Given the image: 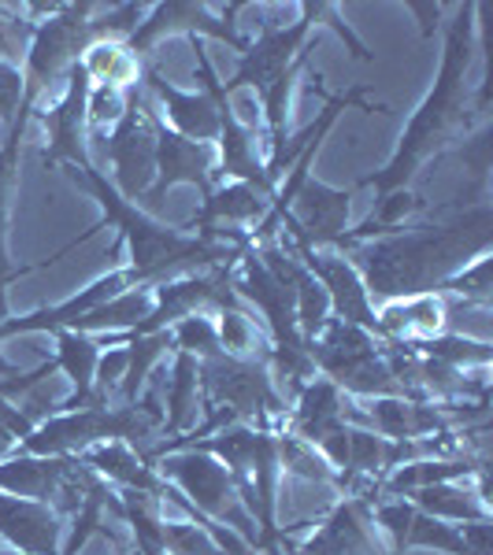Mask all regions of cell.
Returning <instances> with one entry per match:
<instances>
[{
	"instance_id": "6da1fadb",
	"label": "cell",
	"mask_w": 493,
	"mask_h": 555,
	"mask_svg": "<svg viewBox=\"0 0 493 555\" xmlns=\"http://www.w3.org/2000/svg\"><path fill=\"white\" fill-rule=\"evenodd\" d=\"M438 208L450 219L438 222L430 215L427 222L361 241V245H349L342 253L356 267V274L364 278L371 304L438 293L456 271H464L493 248L490 201L456 196V201L438 204Z\"/></svg>"
},
{
	"instance_id": "7a4b0ae2",
	"label": "cell",
	"mask_w": 493,
	"mask_h": 555,
	"mask_svg": "<svg viewBox=\"0 0 493 555\" xmlns=\"http://www.w3.org/2000/svg\"><path fill=\"white\" fill-rule=\"evenodd\" d=\"M475 52H479V4H456L453 23L445 26L442 64H438L434 86L424 96V104L412 112L408 127L401 130L393 156L379 171L356 178V190H375V201L408 190V182L430 156H438L450 141L460 138V130L468 133L471 122L464 119V112H468V75Z\"/></svg>"
},
{
	"instance_id": "3957f363",
	"label": "cell",
	"mask_w": 493,
	"mask_h": 555,
	"mask_svg": "<svg viewBox=\"0 0 493 555\" xmlns=\"http://www.w3.org/2000/svg\"><path fill=\"white\" fill-rule=\"evenodd\" d=\"M316 374L334 382L345 397L375 400V397H405L401 382L393 378L382 341L353 322L330 319L323 334L308 345Z\"/></svg>"
},
{
	"instance_id": "277c9868",
	"label": "cell",
	"mask_w": 493,
	"mask_h": 555,
	"mask_svg": "<svg viewBox=\"0 0 493 555\" xmlns=\"http://www.w3.org/2000/svg\"><path fill=\"white\" fill-rule=\"evenodd\" d=\"M197 392L201 408L208 411H230L238 423H249L256 429H271L275 418H286L290 404L279 397L264 360L253 356H215V360L197 363Z\"/></svg>"
},
{
	"instance_id": "5b68a950",
	"label": "cell",
	"mask_w": 493,
	"mask_h": 555,
	"mask_svg": "<svg viewBox=\"0 0 493 555\" xmlns=\"http://www.w3.org/2000/svg\"><path fill=\"white\" fill-rule=\"evenodd\" d=\"M152 470L167 481L172 489L182 492L190 500V507L201 518H208L215 526H227L238 537H245L256 552V522L249 518L245 504H241L235 478L227 474L215 455L201 449H175L152 460Z\"/></svg>"
},
{
	"instance_id": "8992f818",
	"label": "cell",
	"mask_w": 493,
	"mask_h": 555,
	"mask_svg": "<svg viewBox=\"0 0 493 555\" xmlns=\"http://www.w3.org/2000/svg\"><path fill=\"white\" fill-rule=\"evenodd\" d=\"M93 8L97 4H60L56 15H49V20L34 26V38L26 44V56L20 64L23 96L34 101V107L41 104V96L56 82H67L83 49L93 41V30H89Z\"/></svg>"
},
{
	"instance_id": "52a82bcc",
	"label": "cell",
	"mask_w": 493,
	"mask_h": 555,
	"mask_svg": "<svg viewBox=\"0 0 493 555\" xmlns=\"http://www.w3.org/2000/svg\"><path fill=\"white\" fill-rule=\"evenodd\" d=\"M156 104L149 101L146 89L134 86L127 115L104 133V156L112 164L108 182L130 204H141V196L156 182Z\"/></svg>"
},
{
	"instance_id": "ba28073f",
	"label": "cell",
	"mask_w": 493,
	"mask_h": 555,
	"mask_svg": "<svg viewBox=\"0 0 493 555\" xmlns=\"http://www.w3.org/2000/svg\"><path fill=\"white\" fill-rule=\"evenodd\" d=\"M298 8H301V15L290 26L264 23L256 38L245 41L235 75H230L227 82H219L223 93L235 96L238 89H253V93L260 96L267 86L275 82V78L286 75L298 60L308 56V38L319 26V0H301Z\"/></svg>"
},
{
	"instance_id": "9c48e42d",
	"label": "cell",
	"mask_w": 493,
	"mask_h": 555,
	"mask_svg": "<svg viewBox=\"0 0 493 555\" xmlns=\"http://www.w3.org/2000/svg\"><path fill=\"white\" fill-rule=\"evenodd\" d=\"M249 4H193V0H164V4H152L146 12V20L138 23V30L130 34V52L141 60V64H149L152 49H156L164 38H215L223 44H230V49H245V38H241L238 30V12H245Z\"/></svg>"
},
{
	"instance_id": "30bf717a",
	"label": "cell",
	"mask_w": 493,
	"mask_h": 555,
	"mask_svg": "<svg viewBox=\"0 0 493 555\" xmlns=\"http://www.w3.org/2000/svg\"><path fill=\"white\" fill-rule=\"evenodd\" d=\"M193 49H197V82L201 89H208L215 96V104H219V138H215V175L230 178V182H249L256 185L260 193L271 201L275 190L271 182H267V167L264 159L256 156V130L245 127V122L238 119L235 112V101H230L227 93H223L219 86V75H215L208 52H204V44L193 38Z\"/></svg>"
},
{
	"instance_id": "8fae6325",
	"label": "cell",
	"mask_w": 493,
	"mask_h": 555,
	"mask_svg": "<svg viewBox=\"0 0 493 555\" xmlns=\"http://www.w3.org/2000/svg\"><path fill=\"white\" fill-rule=\"evenodd\" d=\"M104 441H119V423H115V404L104 408H78L56 411L38 423L26 437H20L15 452L26 455H71L78 460L86 449Z\"/></svg>"
},
{
	"instance_id": "7c38bea8",
	"label": "cell",
	"mask_w": 493,
	"mask_h": 555,
	"mask_svg": "<svg viewBox=\"0 0 493 555\" xmlns=\"http://www.w3.org/2000/svg\"><path fill=\"white\" fill-rule=\"evenodd\" d=\"M353 193L356 185L338 190V185L308 178L290 201V211L282 219L286 237L301 241L308 248H334L349 230V201H353Z\"/></svg>"
},
{
	"instance_id": "4fadbf2b",
	"label": "cell",
	"mask_w": 493,
	"mask_h": 555,
	"mask_svg": "<svg viewBox=\"0 0 493 555\" xmlns=\"http://www.w3.org/2000/svg\"><path fill=\"white\" fill-rule=\"evenodd\" d=\"M34 101L20 104V115H15V122L4 130V141H0V322L8 319V282H15V278L23 274H34V271H45V267L60 263L67 253H75V245H64L60 253H52L49 259H41V263H30V267H15L12 256H8V230H12V201H15V185H20V152H23V138H26V127H30L34 119Z\"/></svg>"
},
{
	"instance_id": "5bb4252c",
	"label": "cell",
	"mask_w": 493,
	"mask_h": 555,
	"mask_svg": "<svg viewBox=\"0 0 493 555\" xmlns=\"http://www.w3.org/2000/svg\"><path fill=\"white\" fill-rule=\"evenodd\" d=\"M215 145H201V141H186L182 133L167 130L164 119L156 122V182L141 196V211H156L164 196L175 185H193L201 196H208L215 185Z\"/></svg>"
},
{
	"instance_id": "9a60e30c",
	"label": "cell",
	"mask_w": 493,
	"mask_h": 555,
	"mask_svg": "<svg viewBox=\"0 0 493 555\" xmlns=\"http://www.w3.org/2000/svg\"><path fill=\"white\" fill-rule=\"evenodd\" d=\"M141 86H146L149 101L156 104L167 130L182 133L186 141L215 145V138H219V104H215L208 89H178L175 82H167L164 70H156L152 64L141 67Z\"/></svg>"
},
{
	"instance_id": "2e32d148",
	"label": "cell",
	"mask_w": 493,
	"mask_h": 555,
	"mask_svg": "<svg viewBox=\"0 0 493 555\" xmlns=\"http://www.w3.org/2000/svg\"><path fill=\"white\" fill-rule=\"evenodd\" d=\"M86 96H89V78L83 67L67 75L64 93L56 96V104L41 115L45 122V141L41 164L45 167H83L89 164V145H86Z\"/></svg>"
},
{
	"instance_id": "e0dca14e",
	"label": "cell",
	"mask_w": 493,
	"mask_h": 555,
	"mask_svg": "<svg viewBox=\"0 0 493 555\" xmlns=\"http://www.w3.org/2000/svg\"><path fill=\"white\" fill-rule=\"evenodd\" d=\"M127 289H134L130 271L127 267H115V271L93 278V282H89L86 289H78L75 297L49 304V308H38V311H26V315H15V319L8 315L0 322V341L20 337V334H56V330H71L83 315H89L93 308H101V304H108Z\"/></svg>"
},
{
	"instance_id": "ac0fdd59",
	"label": "cell",
	"mask_w": 493,
	"mask_h": 555,
	"mask_svg": "<svg viewBox=\"0 0 493 555\" xmlns=\"http://www.w3.org/2000/svg\"><path fill=\"white\" fill-rule=\"evenodd\" d=\"M286 555H387L375 541L371 504L364 496H342L312 530L301 548Z\"/></svg>"
},
{
	"instance_id": "d6986e66",
	"label": "cell",
	"mask_w": 493,
	"mask_h": 555,
	"mask_svg": "<svg viewBox=\"0 0 493 555\" xmlns=\"http://www.w3.org/2000/svg\"><path fill=\"white\" fill-rule=\"evenodd\" d=\"M64 518L38 500L0 492V541L20 555H60L64 548Z\"/></svg>"
},
{
	"instance_id": "ffe728a7",
	"label": "cell",
	"mask_w": 493,
	"mask_h": 555,
	"mask_svg": "<svg viewBox=\"0 0 493 555\" xmlns=\"http://www.w3.org/2000/svg\"><path fill=\"white\" fill-rule=\"evenodd\" d=\"M382 345H419L430 337L445 334L450 326V308L442 293H419V297L387 300L375 308Z\"/></svg>"
},
{
	"instance_id": "44dd1931",
	"label": "cell",
	"mask_w": 493,
	"mask_h": 555,
	"mask_svg": "<svg viewBox=\"0 0 493 555\" xmlns=\"http://www.w3.org/2000/svg\"><path fill=\"white\" fill-rule=\"evenodd\" d=\"M267 196L249 182H223L219 190H212L201 201L190 219L182 222V230H197V234H212V230H245L256 227L267 215Z\"/></svg>"
},
{
	"instance_id": "7402d4cb",
	"label": "cell",
	"mask_w": 493,
	"mask_h": 555,
	"mask_svg": "<svg viewBox=\"0 0 493 555\" xmlns=\"http://www.w3.org/2000/svg\"><path fill=\"white\" fill-rule=\"evenodd\" d=\"M78 460L86 463L97 478H104L108 486H115L119 492H146V496H156L164 504L167 496V481L152 470V463L141 460V452H134L127 441H104L86 449Z\"/></svg>"
},
{
	"instance_id": "603a6c76",
	"label": "cell",
	"mask_w": 493,
	"mask_h": 555,
	"mask_svg": "<svg viewBox=\"0 0 493 555\" xmlns=\"http://www.w3.org/2000/svg\"><path fill=\"white\" fill-rule=\"evenodd\" d=\"M345 392L327 378H312L304 389L293 397V408L286 411V434L298 437V441L319 444L323 437L334 426L345 423Z\"/></svg>"
},
{
	"instance_id": "cb8c5ba5",
	"label": "cell",
	"mask_w": 493,
	"mask_h": 555,
	"mask_svg": "<svg viewBox=\"0 0 493 555\" xmlns=\"http://www.w3.org/2000/svg\"><path fill=\"white\" fill-rule=\"evenodd\" d=\"M56 371L67 374L71 392L56 400V411H78V408H104V400L93 397L97 363H101V341L75 330H56Z\"/></svg>"
},
{
	"instance_id": "d4e9b609",
	"label": "cell",
	"mask_w": 493,
	"mask_h": 555,
	"mask_svg": "<svg viewBox=\"0 0 493 555\" xmlns=\"http://www.w3.org/2000/svg\"><path fill=\"white\" fill-rule=\"evenodd\" d=\"M475 478L464 481H438V486L408 492L405 500L419 507L430 518H442V522L464 526V522H493L490 496H482L479 486H471Z\"/></svg>"
},
{
	"instance_id": "484cf974",
	"label": "cell",
	"mask_w": 493,
	"mask_h": 555,
	"mask_svg": "<svg viewBox=\"0 0 493 555\" xmlns=\"http://www.w3.org/2000/svg\"><path fill=\"white\" fill-rule=\"evenodd\" d=\"M78 67L89 78V86H115L134 89L141 86V60L130 52L127 41H89L78 56Z\"/></svg>"
},
{
	"instance_id": "4316f807",
	"label": "cell",
	"mask_w": 493,
	"mask_h": 555,
	"mask_svg": "<svg viewBox=\"0 0 493 555\" xmlns=\"http://www.w3.org/2000/svg\"><path fill=\"white\" fill-rule=\"evenodd\" d=\"M152 311V289L146 285H134V289L119 293V297H112L101 308H93L89 315H83L75 322V334H101V337H112V334H130V330H138L141 322L149 319Z\"/></svg>"
},
{
	"instance_id": "83f0119b",
	"label": "cell",
	"mask_w": 493,
	"mask_h": 555,
	"mask_svg": "<svg viewBox=\"0 0 493 555\" xmlns=\"http://www.w3.org/2000/svg\"><path fill=\"white\" fill-rule=\"evenodd\" d=\"M197 408H201V392H197V360L186 352H175L172 378H167V404H164V437L186 434V426L193 423Z\"/></svg>"
},
{
	"instance_id": "f1b7e54d",
	"label": "cell",
	"mask_w": 493,
	"mask_h": 555,
	"mask_svg": "<svg viewBox=\"0 0 493 555\" xmlns=\"http://www.w3.org/2000/svg\"><path fill=\"white\" fill-rule=\"evenodd\" d=\"M119 518L130 526L138 555H167L164 544V522L160 515V500L146 492H119Z\"/></svg>"
},
{
	"instance_id": "f546056e",
	"label": "cell",
	"mask_w": 493,
	"mask_h": 555,
	"mask_svg": "<svg viewBox=\"0 0 493 555\" xmlns=\"http://www.w3.org/2000/svg\"><path fill=\"white\" fill-rule=\"evenodd\" d=\"M290 282H293V315H298V330H301L304 341L312 345L323 334V326L334 319L330 315V297L316 278L308 274V267H304L298 256H293Z\"/></svg>"
},
{
	"instance_id": "4dcf8cb0",
	"label": "cell",
	"mask_w": 493,
	"mask_h": 555,
	"mask_svg": "<svg viewBox=\"0 0 493 555\" xmlns=\"http://www.w3.org/2000/svg\"><path fill=\"white\" fill-rule=\"evenodd\" d=\"M123 345H127V374H123V382H119V397H123V404H134L152 378V366L164 360L167 352H175V345L167 330L164 334L130 337V341H123Z\"/></svg>"
},
{
	"instance_id": "1f68e13d",
	"label": "cell",
	"mask_w": 493,
	"mask_h": 555,
	"mask_svg": "<svg viewBox=\"0 0 493 555\" xmlns=\"http://www.w3.org/2000/svg\"><path fill=\"white\" fill-rule=\"evenodd\" d=\"M408 352L416 356H427V360H438V363H450L456 371H486L490 360H493V348L490 341H475V337H464V334H438L430 341H419V345H405Z\"/></svg>"
},
{
	"instance_id": "d6a6232c",
	"label": "cell",
	"mask_w": 493,
	"mask_h": 555,
	"mask_svg": "<svg viewBox=\"0 0 493 555\" xmlns=\"http://www.w3.org/2000/svg\"><path fill=\"white\" fill-rule=\"evenodd\" d=\"M279 467L286 478H301V481H319V486H334L338 489V470L323 460V452L316 444L298 441L282 429L279 434Z\"/></svg>"
},
{
	"instance_id": "836d02e7",
	"label": "cell",
	"mask_w": 493,
	"mask_h": 555,
	"mask_svg": "<svg viewBox=\"0 0 493 555\" xmlns=\"http://www.w3.org/2000/svg\"><path fill=\"white\" fill-rule=\"evenodd\" d=\"M167 334H172L175 352L193 356L197 363H204V360H215V356H223L219 330H215V315H212V311H197V315L178 319L175 326L167 330Z\"/></svg>"
},
{
	"instance_id": "e575fe53",
	"label": "cell",
	"mask_w": 493,
	"mask_h": 555,
	"mask_svg": "<svg viewBox=\"0 0 493 555\" xmlns=\"http://www.w3.org/2000/svg\"><path fill=\"white\" fill-rule=\"evenodd\" d=\"M490 271H493V259L486 253V256L475 259V263L464 267V271H456L438 293H453V297H460L464 304H468V308H482V311H486L490 300H493Z\"/></svg>"
},
{
	"instance_id": "d590c367",
	"label": "cell",
	"mask_w": 493,
	"mask_h": 555,
	"mask_svg": "<svg viewBox=\"0 0 493 555\" xmlns=\"http://www.w3.org/2000/svg\"><path fill=\"white\" fill-rule=\"evenodd\" d=\"M130 104V89H115V86H89L86 96V127L93 133H108L115 122L127 115Z\"/></svg>"
},
{
	"instance_id": "8d00e7d4",
	"label": "cell",
	"mask_w": 493,
	"mask_h": 555,
	"mask_svg": "<svg viewBox=\"0 0 493 555\" xmlns=\"http://www.w3.org/2000/svg\"><path fill=\"white\" fill-rule=\"evenodd\" d=\"M164 544L167 555H223L215 537L201 522L186 518V522H164Z\"/></svg>"
},
{
	"instance_id": "74e56055",
	"label": "cell",
	"mask_w": 493,
	"mask_h": 555,
	"mask_svg": "<svg viewBox=\"0 0 493 555\" xmlns=\"http://www.w3.org/2000/svg\"><path fill=\"white\" fill-rule=\"evenodd\" d=\"M215 330H219V345L227 356H253L256 348V326L241 308L215 311Z\"/></svg>"
},
{
	"instance_id": "f35d334b",
	"label": "cell",
	"mask_w": 493,
	"mask_h": 555,
	"mask_svg": "<svg viewBox=\"0 0 493 555\" xmlns=\"http://www.w3.org/2000/svg\"><path fill=\"white\" fill-rule=\"evenodd\" d=\"M30 38H34V23L23 15V8L0 4V60L4 64H20Z\"/></svg>"
},
{
	"instance_id": "ab89813d",
	"label": "cell",
	"mask_w": 493,
	"mask_h": 555,
	"mask_svg": "<svg viewBox=\"0 0 493 555\" xmlns=\"http://www.w3.org/2000/svg\"><path fill=\"white\" fill-rule=\"evenodd\" d=\"M490 141H493V127L482 122L479 130L468 133L464 145H456L450 156H456L464 164V171H471L475 190H486V175H490Z\"/></svg>"
},
{
	"instance_id": "60d3db41",
	"label": "cell",
	"mask_w": 493,
	"mask_h": 555,
	"mask_svg": "<svg viewBox=\"0 0 493 555\" xmlns=\"http://www.w3.org/2000/svg\"><path fill=\"white\" fill-rule=\"evenodd\" d=\"M20 104H23V67L0 60V122H4V130L15 122Z\"/></svg>"
},
{
	"instance_id": "b9f144b4",
	"label": "cell",
	"mask_w": 493,
	"mask_h": 555,
	"mask_svg": "<svg viewBox=\"0 0 493 555\" xmlns=\"http://www.w3.org/2000/svg\"><path fill=\"white\" fill-rule=\"evenodd\" d=\"M319 23H327L330 30H334L338 38H342V44L349 49V56L361 60V64H371V49H367V44L353 34V26H349V23L342 20L338 4H330V0H319Z\"/></svg>"
},
{
	"instance_id": "7bdbcfd3",
	"label": "cell",
	"mask_w": 493,
	"mask_h": 555,
	"mask_svg": "<svg viewBox=\"0 0 493 555\" xmlns=\"http://www.w3.org/2000/svg\"><path fill=\"white\" fill-rule=\"evenodd\" d=\"M408 12L412 15H424V23H419V34H424V38H434V26H438V20H442L445 8L442 4H408Z\"/></svg>"
},
{
	"instance_id": "ee69618b",
	"label": "cell",
	"mask_w": 493,
	"mask_h": 555,
	"mask_svg": "<svg viewBox=\"0 0 493 555\" xmlns=\"http://www.w3.org/2000/svg\"><path fill=\"white\" fill-rule=\"evenodd\" d=\"M15 444H20V437H15V429L0 418V460H8V455L15 452Z\"/></svg>"
},
{
	"instance_id": "f6af8a7d",
	"label": "cell",
	"mask_w": 493,
	"mask_h": 555,
	"mask_svg": "<svg viewBox=\"0 0 493 555\" xmlns=\"http://www.w3.org/2000/svg\"><path fill=\"white\" fill-rule=\"evenodd\" d=\"M12 374H20V366H12L4 356H0V378H12Z\"/></svg>"
},
{
	"instance_id": "bcb514c9",
	"label": "cell",
	"mask_w": 493,
	"mask_h": 555,
	"mask_svg": "<svg viewBox=\"0 0 493 555\" xmlns=\"http://www.w3.org/2000/svg\"><path fill=\"white\" fill-rule=\"evenodd\" d=\"M0 555H20V552H0Z\"/></svg>"
}]
</instances>
